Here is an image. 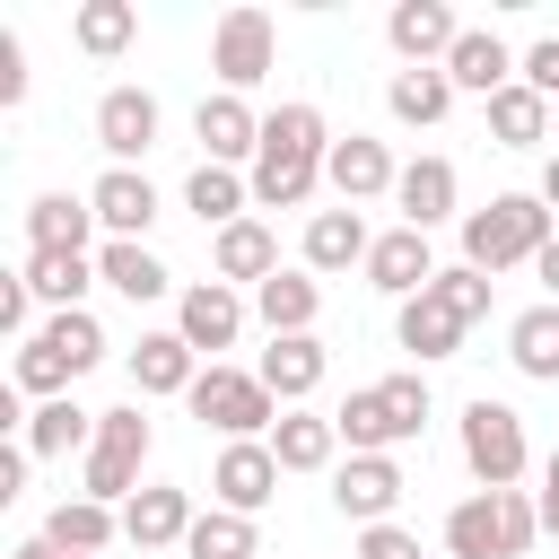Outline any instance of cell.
Masks as SVG:
<instances>
[{
  "instance_id": "obj_1",
  "label": "cell",
  "mask_w": 559,
  "mask_h": 559,
  "mask_svg": "<svg viewBox=\"0 0 559 559\" xmlns=\"http://www.w3.org/2000/svg\"><path fill=\"white\" fill-rule=\"evenodd\" d=\"M323 157H332V140H323V114H314V105H280V114H262L253 201H271V210H297V201L314 192Z\"/></svg>"
},
{
  "instance_id": "obj_2",
  "label": "cell",
  "mask_w": 559,
  "mask_h": 559,
  "mask_svg": "<svg viewBox=\"0 0 559 559\" xmlns=\"http://www.w3.org/2000/svg\"><path fill=\"white\" fill-rule=\"evenodd\" d=\"M542 245H550V210H542V192H498L489 210H463V262H480V271L533 262Z\"/></svg>"
},
{
  "instance_id": "obj_3",
  "label": "cell",
  "mask_w": 559,
  "mask_h": 559,
  "mask_svg": "<svg viewBox=\"0 0 559 559\" xmlns=\"http://www.w3.org/2000/svg\"><path fill=\"white\" fill-rule=\"evenodd\" d=\"M96 358H105V332H96L87 306H70V314H52L35 341H17V393H52V402H61V384H79Z\"/></svg>"
},
{
  "instance_id": "obj_4",
  "label": "cell",
  "mask_w": 559,
  "mask_h": 559,
  "mask_svg": "<svg viewBox=\"0 0 559 559\" xmlns=\"http://www.w3.org/2000/svg\"><path fill=\"white\" fill-rule=\"evenodd\" d=\"M419 419H428V384H419V376H384V384H358V393L332 411V428L349 437V454H384V445L419 437Z\"/></svg>"
},
{
  "instance_id": "obj_5",
  "label": "cell",
  "mask_w": 559,
  "mask_h": 559,
  "mask_svg": "<svg viewBox=\"0 0 559 559\" xmlns=\"http://www.w3.org/2000/svg\"><path fill=\"white\" fill-rule=\"evenodd\" d=\"M148 445H157V428L140 419V402H131V411H96V445H87V498L131 507V498L148 489V480H140Z\"/></svg>"
},
{
  "instance_id": "obj_6",
  "label": "cell",
  "mask_w": 559,
  "mask_h": 559,
  "mask_svg": "<svg viewBox=\"0 0 559 559\" xmlns=\"http://www.w3.org/2000/svg\"><path fill=\"white\" fill-rule=\"evenodd\" d=\"M183 402H192V419H201V428H218L227 445H236V437H262V428H280V411H271L280 393H271L262 376H245V367H201Z\"/></svg>"
},
{
  "instance_id": "obj_7",
  "label": "cell",
  "mask_w": 559,
  "mask_h": 559,
  "mask_svg": "<svg viewBox=\"0 0 559 559\" xmlns=\"http://www.w3.org/2000/svg\"><path fill=\"white\" fill-rule=\"evenodd\" d=\"M463 463H472L480 489H515V472H524V419L480 393V402L463 411Z\"/></svg>"
},
{
  "instance_id": "obj_8",
  "label": "cell",
  "mask_w": 559,
  "mask_h": 559,
  "mask_svg": "<svg viewBox=\"0 0 559 559\" xmlns=\"http://www.w3.org/2000/svg\"><path fill=\"white\" fill-rule=\"evenodd\" d=\"M210 70L227 79V96H236V87H253V79L271 70V17H262L253 0H236V9L210 26Z\"/></svg>"
},
{
  "instance_id": "obj_9",
  "label": "cell",
  "mask_w": 559,
  "mask_h": 559,
  "mask_svg": "<svg viewBox=\"0 0 559 559\" xmlns=\"http://www.w3.org/2000/svg\"><path fill=\"white\" fill-rule=\"evenodd\" d=\"M332 507L358 515V524H393V507H402V463H393V454H349L341 480H332Z\"/></svg>"
},
{
  "instance_id": "obj_10",
  "label": "cell",
  "mask_w": 559,
  "mask_h": 559,
  "mask_svg": "<svg viewBox=\"0 0 559 559\" xmlns=\"http://www.w3.org/2000/svg\"><path fill=\"white\" fill-rule=\"evenodd\" d=\"M384 35H393L402 70H428V61H445V52L463 44V26H454V9H445V0H402V9L384 17Z\"/></svg>"
},
{
  "instance_id": "obj_11",
  "label": "cell",
  "mask_w": 559,
  "mask_h": 559,
  "mask_svg": "<svg viewBox=\"0 0 559 559\" xmlns=\"http://www.w3.org/2000/svg\"><path fill=\"white\" fill-rule=\"evenodd\" d=\"M210 489H218V507H236V515H253V507H271V489H280V454H271L262 437H236V445L218 454V472H210Z\"/></svg>"
},
{
  "instance_id": "obj_12",
  "label": "cell",
  "mask_w": 559,
  "mask_h": 559,
  "mask_svg": "<svg viewBox=\"0 0 559 559\" xmlns=\"http://www.w3.org/2000/svg\"><path fill=\"white\" fill-rule=\"evenodd\" d=\"M192 131H201V148H210V166H236V157H262V114H253L245 96H201V114H192Z\"/></svg>"
},
{
  "instance_id": "obj_13",
  "label": "cell",
  "mask_w": 559,
  "mask_h": 559,
  "mask_svg": "<svg viewBox=\"0 0 559 559\" xmlns=\"http://www.w3.org/2000/svg\"><path fill=\"white\" fill-rule=\"evenodd\" d=\"M463 332H472V323H463V314H454L437 288L402 297V314H393V341H402L411 358H454V349H463Z\"/></svg>"
},
{
  "instance_id": "obj_14",
  "label": "cell",
  "mask_w": 559,
  "mask_h": 559,
  "mask_svg": "<svg viewBox=\"0 0 559 559\" xmlns=\"http://www.w3.org/2000/svg\"><path fill=\"white\" fill-rule=\"evenodd\" d=\"M445 79H454V87H472V96H498V87H515V79H524V61H515L489 26H463V44L445 52Z\"/></svg>"
},
{
  "instance_id": "obj_15",
  "label": "cell",
  "mask_w": 559,
  "mask_h": 559,
  "mask_svg": "<svg viewBox=\"0 0 559 559\" xmlns=\"http://www.w3.org/2000/svg\"><path fill=\"white\" fill-rule=\"evenodd\" d=\"M96 140L131 166V157L157 140V96H148V87H105V96H96Z\"/></svg>"
},
{
  "instance_id": "obj_16",
  "label": "cell",
  "mask_w": 559,
  "mask_h": 559,
  "mask_svg": "<svg viewBox=\"0 0 559 559\" xmlns=\"http://www.w3.org/2000/svg\"><path fill=\"white\" fill-rule=\"evenodd\" d=\"M323 175H332V192H341V201H376V192H393V183H402V175H393V157H384V140H367V131L332 140Z\"/></svg>"
},
{
  "instance_id": "obj_17",
  "label": "cell",
  "mask_w": 559,
  "mask_h": 559,
  "mask_svg": "<svg viewBox=\"0 0 559 559\" xmlns=\"http://www.w3.org/2000/svg\"><path fill=\"white\" fill-rule=\"evenodd\" d=\"M87 201H96V218H105L114 236H131V245H140V236H148V218H157V183H148L140 166H105Z\"/></svg>"
},
{
  "instance_id": "obj_18",
  "label": "cell",
  "mask_w": 559,
  "mask_h": 559,
  "mask_svg": "<svg viewBox=\"0 0 559 559\" xmlns=\"http://www.w3.org/2000/svg\"><path fill=\"white\" fill-rule=\"evenodd\" d=\"M367 271H376V288H393V297H419V288L437 280V253H428L419 227H393V236H376Z\"/></svg>"
},
{
  "instance_id": "obj_19",
  "label": "cell",
  "mask_w": 559,
  "mask_h": 559,
  "mask_svg": "<svg viewBox=\"0 0 559 559\" xmlns=\"http://www.w3.org/2000/svg\"><path fill=\"white\" fill-rule=\"evenodd\" d=\"M192 349H227L236 332H245V306H236V288L227 280H201V288H183V323H175Z\"/></svg>"
},
{
  "instance_id": "obj_20",
  "label": "cell",
  "mask_w": 559,
  "mask_h": 559,
  "mask_svg": "<svg viewBox=\"0 0 559 559\" xmlns=\"http://www.w3.org/2000/svg\"><path fill=\"white\" fill-rule=\"evenodd\" d=\"M393 201H402V227H419V236H428V227L454 210V166H445V157H411V166H402V183H393Z\"/></svg>"
},
{
  "instance_id": "obj_21",
  "label": "cell",
  "mask_w": 559,
  "mask_h": 559,
  "mask_svg": "<svg viewBox=\"0 0 559 559\" xmlns=\"http://www.w3.org/2000/svg\"><path fill=\"white\" fill-rule=\"evenodd\" d=\"M87 227H96V201H70V192H44L26 210V245L35 253H87Z\"/></svg>"
},
{
  "instance_id": "obj_22",
  "label": "cell",
  "mask_w": 559,
  "mask_h": 559,
  "mask_svg": "<svg viewBox=\"0 0 559 559\" xmlns=\"http://www.w3.org/2000/svg\"><path fill=\"white\" fill-rule=\"evenodd\" d=\"M192 358H201V349H192L183 332H148V341L131 349V384H140V393H192V376H201Z\"/></svg>"
},
{
  "instance_id": "obj_23",
  "label": "cell",
  "mask_w": 559,
  "mask_h": 559,
  "mask_svg": "<svg viewBox=\"0 0 559 559\" xmlns=\"http://www.w3.org/2000/svg\"><path fill=\"white\" fill-rule=\"evenodd\" d=\"M253 376H262L280 402L314 393V384H323V341H314V332H280V341L262 349V367H253Z\"/></svg>"
},
{
  "instance_id": "obj_24",
  "label": "cell",
  "mask_w": 559,
  "mask_h": 559,
  "mask_svg": "<svg viewBox=\"0 0 559 559\" xmlns=\"http://www.w3.org/2000/svg\"><path fill=\"white\" fill-rule=\"evenodd\" d=\"M271 454H280V472H323V463L341 454V428H332L323 411H280Z\"/></svg>"
},
{
  "instance_id": "obj_25",
  "label": "cell",
  "mask_w": 559,
  "mask_h": 559,
  "mask_svg": "<svg viewBox=\"0 0 559 559\" xmlns=\"http://www.w3.org/2000/svg\"><path fill=\"white\" fill-rule=\"evenodd\" d=\"M122 533L148 550V542H183L192 533V489H166V480H148L131 507H122Z\"/></svg>"
},
{
  "instance_id": "obj_26",
  "label": "cell",
  "mask_w": 559,
  "mask_h": 559,
  "mask_svg": "<svg viewBox=\"0 0 559 559\" xmlns=\"http://www.w3.org/2000/svg\"><path fill=\"white\" fill-rule=\"evenodd\" d=\"M96 280H105V288H122L131 306H148V297H166V288H175V280H166V262H157L148 245H131V236H114V245L96 253Z\"/></svg>"
},
{
  "instance_id": "obj_27",
  "label": "cell",
  "mask_w": 559,
  "mask_h": 559,
  "mask_svg": "<svg viewBox=\"0 0 559 559\" xmlns=\"http://www.w3.org/2000/svg\"><path fill=\"white\" fill-rule=\"evenodd\" d=\"M114 533H122V515H114L105 498H61V507H52V524H44V542H61L70 559H96Z\"/></svg>"
},
{
  "instance_id": "obj_28",
  "label": "cell",
  "mask_w": 559,
  "mask_h": 559,
  "mask_svg": "<svg viewBox=\"0 0 559 559\" xmlns=\"http://www.w3.org/2000/svg\"><path fill=\"white\" fill-rule=\"evenodd\" d=\"M376 245H367V227H358V210H314V227H306V262L314 271H349V262H367Z\"/></svg>"
},
{
  "instance_id": "obj_29",
  "label": "cell",
  "mask_w": 559,
  "mask_h": 559,
  "mask_svg": "<svg viewBox=\"0 0 559 559\" xmlns=\"http://www.w3.org/2000/svg\"><path fill=\"white\" fill-rule=\"evenodd\" d=\"M280 271V245H271V227L262 218H236V227H218V280H271Z\"/></svg>"
},
{
  "instance_id": "obj_30",
  "label": "cell",
  "mask_w": 559,
  "mask_h": 559,
  "mask_svg": "<svg viewBox=\"0 0 559 559\" xmlns=\"http://www.w3.org/2000/svg\"><path fill=\"white\" fill-rule=\"evenodd\" d=\"M253 306H262V323H271V341H280V332H306V323H314L323 288H314L306 271H271V280L253 288Z\"/></svg>"
},
{
  "instance_id": "obj_31",
  "label": "cell",
  "mask_w": 559,
  "mask_h": 559,
  "mask_svg": "<svg viewBox=\"0 0 559 559\" xmlns=\"http://www.w3.org/2000/svg\"><path fill=\"white\" fill-rule=\"evenodd\" d=\"M445 559H507V533H498V498H463L445 515Z\"/></svg>"
},
{
  "instance_id": "obj_32",
  "label": "cell",
  "mask_w": 559,
  "mask_h": 559,
  "mask_svg": "<svg viewBox=\"0 0 559 559\" xmlns=\"http://www.w3.org/2000/svg\"><path fill=\"white\" fill-rule=\"evenodd\" d=\"M384 105H393V122H437V114L454 105V79H445V61H428V70H393Z\"/></svg>"
},
{
  "instance_id": "obj_33",
  "label": "cell",
  "mask_w": 559,
  "mask_h": 559,
  "mask_svg": "<svg viewBox=\"0 0 559 559\" xmlns=\"http://www.w3.org/2000/svg\"><path fill=\"white\" fill-rule=\"evenodd\" d=\"M489 131H498L507 148H533V140H550V96H533L524 79H515V87H498V96H489Z\"/></svg>"
},
{
  "instance_id": "obj_34",
  "label": "cell",
  "mask_w": 559,
  "mask_h": 559,
  "mask_svg": "<svg viewBox=\"0 0 559 559\" xmlns=\"http://www.w3.org/2000/svg\"><path fill=\"white\" fill-rule=\"evenodd\" d=\"M79 445H96V411H79L70 393L26 419V454H79Z\"/></svg>"
},
{
  "instance_id": "obj_35",
  "label": "cell",
  "mask_w": 559,
  "mask_h": 559,
  "mask_svg": "<svg viewBox=\"0 0 559 559\" xmlns=\"http://www.w3.org/2000/svg\"><path fill=\"white\" fill-rule=\"evenodd\" d=\"M183 550H192V559H262V542H253V515H236V507H210V515H192Z\"/></svg>"
},
{
  "instance_id": "obj_36",
  "label": "cell",
  "mask_w": 559,
  "mask_h": 559,
  "mask_svg": "<svg viewBox=\"0 0 559 559\" xmlns=\"http://www.w3.org/2000/svg\"><path fill=\"white\" fill-rule=\"evenodd\" d=\"M70 35H79V52L114 61V52H131V35H140V9H131V0H87Z\"/></svg>"
},
{
  "instance_id": "obj_37",
  "label": "cell",
  "mask_w": 559,
  "mask_h": 559,
  "mask_svg": "<svg viewBox=\"0 0 559 559\" xmlns=\"http://www.w3.org/2000/svg\"><path fill=\"white\" fill-rule=\"evenodd\" d=\"M515 367L524 376H542V384H559V306H533V314H515Z\"/></svg>"
},
{
  "instance_id": "obj_38",
  "label": "cell",
  "mask_w": 559,
  "mask_h": 559,
  "mask_svg": "<svg viewBox=\"0 0 559 559\" xmlns=\"http://www.w3.org/2000/svg\"><path fill=\"white\" fill-rule=\"evenodd\" d=\"M183 201H192L201 218H218V227H236V218H245V183H236V166H210V157L192 166V183H183Z\"/></svg>"
},
{
  "instance_id": "obj_39",
  "label": "cell",
  "mask_w": 559,
  "mask_h": 559,
  "mask_svg": "<svg viewBox=\"0 0 559 559\" xmlns=\"http://www.w3.org/2000/svg\"><path fill=\"white\" fill-rule=\"evenodd\" d=\"M87 280H96V271H87V253H26V288H35V297H52L61 314L79 306V288H87Z\"/></svg>"
},
{
  "instance_id": "obj_40",
  "label": "cell",
  "mask_w": 559,
  "mask_h": 559,
  "mask_svg": "<svg viewBox=\"0 0 559 559\" xmlns=\"http://www.w3.org/2000/svg\"><path fill=\"white\" fill-rule=\"evenodd\" d=\"M428 288H437V297H445L463 323H480V314H489V271H480V262H454V271H437Z\"/></svg>"
},
{
  "instance_id": "obj_41",
  "label": "cell",
  "mask_w": 559,
  "mask_h": 559,
  "mask_svg": "<svg viewBox=\"0 0 559 559\" xmlns=\"http://www.w3.org/2000/svg\"><path fill=\"white\" fill-rule=\"evenodd\" d=\"M498 498V533H507V559H524L533 550V533H542V507L524 498V489H489Z\"/></svg>"
},
{
  "instance_id": "obj_42",
  "label": "cell",
  "mask_w": 559,
  "mask_h": 559,
  "mask_svg": "<svg viewBox=\"0 0 559 559\" xmlns=\"http://www.w3.org/2000/svg\"><path fill=\"white\" fill-rule=\"evenodd\" d=\"M358 559H428V550H419V533H402V524H367V533H358Z\"/></svg>"
},
{
  "instance_id": "obj_43",
  "label": "cell",
  "mask_w": 559,
  "mask_h": 559,
  "mask_svg": "<svg viewBox=\"0 0 559 559\" xmlns=\"http://www.w3.org/2000/svg\"><path fill=\"white\" fill-rule=\"evenodd\" d=\"M524 87H533V96H559V35H542V44L524 52Z\"/></svg>"
},
{
  "instance_id": "obj_44",
  "label": "cell",
  "mask_w": 559,
  "mask_h": 559,
  "mask_svg": "<svg viewBox=\"0 0 559 559\" xmlns=\"http://www.w3.org/2000/svg\"><path fill=\"white\" fill-rule=\"evenodd\" d=\"M26 314H35V288H26V271H17V280H0V323H9L17 341H35V332H26Z\"/></svg>"
},
{
  "instance_id": "obj_45",
  "label": "cell",
  "mask_w": 559,
  "mask_h": 559,
  "mask_svg": "<svg viewBox=\"0 0 559 559\" xmlns=\"http://www.w3.org/2000/svg\"><path fill=\"white\" fill-rule=\"evenodd\" d=\"M17 96H26V44L0 35V105H17Z\"/></svg>"
},
{
  "instance_id": "obj_46",
  "label": "cell",
  "mask_w": 559,
  "mask_h": 559,
  "mask_svg": "<svg viewBox=\"0 0 559 559\" xmlns=\"http://www.w3.org/2000/svg\"><path fill=\"white\" fill-rule=\"evenodd\" d=\"M26 463H35L26 445H9V454H0V498H17V489H26Z\"/></svg>"
},
{
  "instance_id": "obj_47",
  "label": "cell",
  "mask_w": 559,
  "mask_h": 559,
  "mask_svg": "<svg viewBox=\"0 0 559 559\" xmlns=\"http://www.w3.org/2000/svg\"><path fill=\"white\" fill-rule=\"evenodd\" d=\"M533 271H542V288H550V306H559V236H550V245L533 253Z\"/></svg>"
},
{
  "instance_id": "obj_48",
  "label": "cell",
  "mask_w": 559,
  "mask_h": 559,
  "mask_svg": "<svg viewBox=\"0 0 559 559\" xmlns=\"http://www.w3.org/2000/svg\"><path fill=\"white\" fill-rule=\"evenodd\" d=\"M9 559H70V550H61V542H44V533H35V542H17V550H9Z\"/></svg>"
},
{
  "instance_id": "obj_49",
  "label": "cell",
  "mask_w": 559,
  "mask_h": 559,
  "mask_svg": "<svg viewBox=\"0 0 559 559\" xmlns=\"http://www.w3.org/2000/svg\"><path fill=\"white\" fill-rule=\"evenodd\" d=\"M542 210H559V157L542 166Z\"/></svg>"
},
{
  "instance_id": "obj_50",
  "label": "cell",
  "mask_w": 559,
  "mask_h": 559,
  "mask_svg": "<svg viewBox=\"0 0 559 559\" xmlns=\"http://www.w3.org/2000/svg\"><path fill=\"white\" fill-rule=\"evenodd\" d=\"M542 533H559V489H542Z\"/></svg>"
},
{
  "instance_id": "obj_51",
  "label": "cell",
  "mask_w": 559,
  "mask_h": 559,
  "mask_svg": "<svg viewBox=\"0 0 559 559\" xmlns=\"http://www.w3.org/2000/svg\"><path fill=\"white\" fill-rule=\"evenodd\" d=\"M542 489H559V445H550V463H542Z\"/></svg>"
},
{
  "instance_id": "obj_52",
  "label": "cell",
  "mask_w": 559,
  "mask_h": 559,
  "mask_svg": "<svg viewBox=\"0 0 559 559\" xmlns=\"http://www.w3.org/2000/svg\"><path fill=\"white\" fill-rule=\"evenodd\" d=\"M262 559H271V550H262Z\"/></svg>"
}]
</instances>
